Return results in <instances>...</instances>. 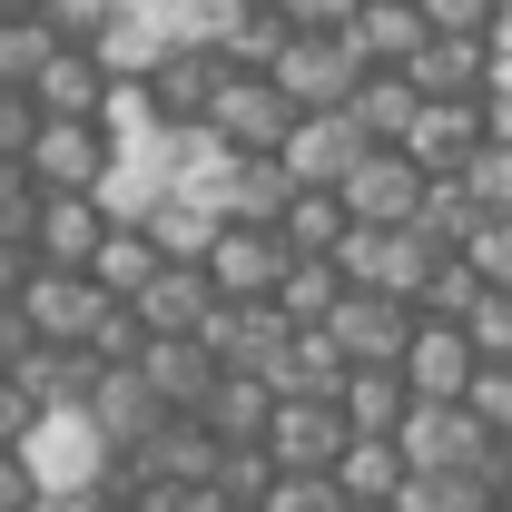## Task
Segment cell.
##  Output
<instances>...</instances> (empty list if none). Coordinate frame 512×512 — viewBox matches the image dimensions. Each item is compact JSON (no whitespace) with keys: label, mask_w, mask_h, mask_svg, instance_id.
<instances>
[{"label":"cell","mask_w":512,"mask_h":512,"mask_svg":"<svg viewBox=\"0 0 512 512\" xmlns=\"http://www.w3.org/2000/svg\"><path fill=\"white\" fill-rule=\"evenodd\" d=\"M296 119H306V99H296L276 69H227V79H217V99H207L217 148H286Z\"/></svg>","instance_id":"obj_1"},{"label":"cell","mask_w":512,"mask_h":512,"mask_svg":"<svg viewBox=\"0 0 512 512\" xmlns=\"http://www.w3.org/2000/svg\"><path fill=\"white\" fill-rule=\"evenodd\" d=\"M128 148L109 119H40V138H30V178L40 188H119Z\"/></svg>","instance_id":"obj_2"},{"label":"cell","mask_w":512,"mask_h":512,"mask_svg":"<svg viewBox=\"0 0 512 512\" xmlns=\"http://www.w3.org/2000/svg\"><path fill=\"white\" fill-rule=\"evenodd\" d=\"M286 266H296V237H286L276 217H227V227H217V247H207L217 296H237V306L276 296V286H286Z\"/></svg>","instance_id":"obj_3"},{"label":"cell","mask_w":512,"mask_h":512,"mask_svg":"<svg viewBox=\"0 0 512 512\" xmlns=\"http://www.w3.org/2000/svg\"><path fill=\"white\" fill-rule=\"evenodd\" d=\"M266 444H276V463H325V473H335V453L355 444V414H345V394H325V384H276Z\"/></svg>","instance_id":"obj_4"},{"label":"cell","mask_w":512,"mask_h":512,"mask_svg":"<svg viewBox=\"0 0 512 512\" xmlns=\"http://www.w3.org/2000/svg\"><path fill=\"white\" fill-rule=\"evenodd\" d=\"M79 414L99 424V444H109V453H138L158 424H168V414H178V404H168V394L148 384V365L128 355V365H99V384L79 394Z\"/></svg>","instance_id":"obj_5"},{"label":"cell","mask_w":512,"mask_h":512,"mask_svg":"<svg viewBox=\"0 0 512 512\" xmlns=\"http://www.w3.org/2000/svg\"><path fill=\"white\" fill-rule=\"evenodd\" d=\"M414 79H424V99H483L503 79V30H434L414 50Z\"/></svg>","instance_id":"obj_6"},{"label":"cell","mask_w":512,"mask_h":512,"mask_svg":"<svg viewBox=\"0 0 512 512\" xmlns=\"http://www.w3.org/2000/svg\"><path fill=\"white\" fill-rule=\"evenodd\" d=\"M276 79H286L306 109H345V99H355V79H365V50H355L345 30H296V40H286V60H276Z\"/></svg>","instance_id":"obj_7"},{"label":"cell","mask_w":512,"mask_h":512,"mask_svg":"<svg viewBox=\"0 0 512 512\" xmlns=\"http://www.w3.org/2000/svg\"><path fill=\"white\" fill-rule=\"evenodd\" d=\"M109 227H119L109 188H50V197H40V227H30V247L50 256V266H89V256L109 247Z\"/></svg>","instance_id":"obj_8"},{"label":"cell","mask_w":512,"mask_h":512,"mask_svg":"<svg viewBox=\"0 0 512 512\" xmlns=\"http://www.w3.org/2000/svg\"><path fill=\"white\" fill-rule=\"evenodd\" d=\"M365 148H375V138L355 128V109H306L296 138H286V168H296L306 188H345V168H355Z\"/></svg>","instance_id":"obj_9"},{"label":"cell","mask_w":512,"mask_h":512,"mask_svg":"<svg viewBox=\"0 0 512 512\" xmlns=\"http://www.w3.org/2000/svg\"><path fill=\"white\" fill-rule=\"evenodd\" d=\"M128 306L148 316V335H197V325H207V306H217V276H207V256H168V266H158Z\"/></svg>","instance_id":"obj_10"},{"label":"cell","mask_w":512,"mask_h":512,"mask_svg":"<svg viewBox=\"0 0 512 512\" xmlns=\"http://www.w3.org/2000/svg\"><path fill=\"white\" fill-rule=\"evenodd\" d=\"M404 375H414V394H473V375H483L473 325L424 316V325H414V345H404Z\"/></svg>","instance_id":"obj_11"},{"label":"cell","mask_w":512,"mask_h":512,"mask_svg":"<svg viewBox=\"0 0 512 512\" xmlns=\"http://www.w3.org/2000/svg\"><path fill=\"white\" fill-rule=\"evenodd\" d=\"M138 365H148V384H158L178 414H197V404L217 394V375H227V355H217L207 335H148V345H138Z\"/></svg>","instance_id":"obj_12"},{"label":"cell","mask_w":512,"mask_h":512,"mask_svg":"<svg viewBox=\"0 0 512 512\" xmlns=\"http://www.w3.org/2000/svg\"><path fill=\"white\" fill-rule=\"evenodd\" d=\"M30 89H40V109H50V119H99L119 79H109V60H99L89 40H60V50H50V69H40Z\"/></svg>","instance_id":"obj_13"},{"label":"cell","mask_w":512,"mask_h":512,"mask_svg":"<svg viewBox=\"0 0 512 512\" xmlns=\"http://www.w3.org/2000/svg\"><path fill=\"white\" fill-rule=\"evenodd\" d=\"M217 463H227V434H217L207 414H168V424L138 444V473H148V483H158V473H168V483H207Z\"/></svg>","instance_id":"obj_14"},{"label":"cell","mask_w":512,"mask_h":512,"mask_svg":"<svg viewBox=\"0 0 512 512\" xmlns=\"http://www.w3.org/2000/svg\"><path fill=\"white\" fill-rule=\"evenodd\" d=\"M483 138H493V128H483V99H424V119H414L404 148L444 178V168H473V158H483Z\"/></svg>","instance_id":"obj_15"},{"label":"cell","mask_w":512,"mask_h":512,"mask_svg":"<svg viewBox=\"0 0 512 512\" xmlns=\"http://www.w3.org/2000/svg\"><path fill=\"white\" fill-rule=\"evenodd\" d=\"M345 40L365 50V69H414V50L434 40V20H424V0H365V20Z\"/></svg>","instance_id":"obj_16"},{"label":"cell","mask_w":512,"mask_h":512,"mask_svg":"<svg viewBox=\"0 0 512 512\" xmlns=\"http://www.w3.org/2000/svg\"><path fill=\"white\" fill-rule=\"evenodd\" d=\"M335 483H345V503H394V493L414 483L404 434H355V444L335 453Z\"/></svg>","instance_id":"obj_17"},{"label":"cell","mask_w":512,"mask_h":512,"mask_svg":"<svg viewBox=\"0 0 512 512\" xmlns=\"http://www.w3.org/2000/svg\"><path fill=\"white\" fill-rule=\"evenodd\" d=\"M345 109H355L365 138H414V119H424V79H414V69H365Z\"/></svg>","instance_id":"obj_18"},{"label":"cell","mask_w":512,"mask_h":512,"mask_svg":"<svg viewBox=\"0 0 512 512\" xmlns=\"http://www.w3.org/2000/svg\"><path fill=\"white\" fill-rule=\"evenodd\" d=\"M394 512H503V493L483 483V463H414Z\"/></svg>","instance_id":"obj_19"},{"label":"cell","mask_w":512,"mask_h":512,"mask_svg":"<svg viewBox=\"0 0 512 512\" xmlns=\"http://www.w3.org/2000/svg\"><path fill=\"white\" fill-rule=\"evenodd\" d=\"M197 414H207L227 444H266V424H276V384L247 375V365H227V375H217V394H207Z\"/></svg>","instance_id":"obj_20"},{"label":"cell","mask_w":512,"mask_h":512,"mask_svg":"<svg viewBox=\"0 0 512 512\" xmlns=\"http://www.w3.org/2000/svg\"><path fill=\"white\" fill-rule=\"evenodd\" d=\"M424 394L404 365H355L345 375V414H355V434H404V414H414Z\"/></svg>","instance_id":"obj_21"},{"label":"cell","mask_w":512,"mask_h":512,"mask_svg":"<svg viewBox=\"0 0 512 512\" xmlns=\"http://www.w3.org/2000/svg\"><path fill=\"white\" fill-rule=\"evenodd\" d=\"M158 266H168V247L148 237V217H128V207H119V227H109V247L89 256V276H99L109 296H138V286H148Z\"/></svg>","instance_id":"obj_22"},{"label":"cell","mask_w":512,"mask_h":512,"mask_svg":"<svg viewBox=\"0 0 512 512\" xmlns=\"http://www.w3.org/2000/svg\"><path fill=\"white\" fill-rule=\"evenodd\" d=\"M483 296H493V276L473 266V247H444L434 266H424V286H414V306H424V316H453V325H473Z\"/></svg>","instance_id":"obj_23"},{"label":"cell","mask_w":512,"mask_h":512,"mask_svg":"<svg viewBox=\"0 0 512 512\" xmlns=\"http://www.w3.org/2000/svg\"><path fill=\"white\" fill-rule=\"evenodd\" d=\"M286 40H296V20H286V0H237V20H227V60L237 69H276L286 60Z\"/></svg>","instance_id":"obj_24"},{"label":"cell","mask_w":512,"mask_h":512,"mask_svg":"<svg viewBox=\"0 0 512 512\" xmlns=\"http://www.w3.org/2000/svg\"><path fill=\"white\" fill-rule=\"evenodd\" d=\"M60 40H69V30L50 20V10H0V79H20V89H30V79L50 69Z\"/></svg>","instance_id":"obj_25"},{"label":"cell","mask_w":512,"mask_h":512,"mask_svg":"<svg viewBox=\"0 0 512 512\" xmlns=\"http://www.w3.org/2000/svg\"><path fill=\"white\" fill-rule=\"evenodd\" d=\"M345 286H355V276H345L335 256H296V266H286V286H276V306H286L296 325H325L335 306H345Z\"/></svg>","instance_id":"obj_26"},{"label":"cell","mask_w":512,"mask_h":512,"mask_svg":"<svg viewBox=\"0 0 512 512\" xmlns=\"http://www.w3.org/2000/svg\"><path fill=\"white\" fill-rule=\"evenodd\" d=\"M345 227H355L345 188H296V207H286V237H296V256H335V247H345Z\"/></svg>","instance_id":"obj_27"},{"label":"cell","mask_w":512,"mask_h":512,"mask_svg":"<svg viewBox=\"0 0 512 512\" xmlns=\"http://www.w3.org/2000/svg\"><path fill=\"white\" fill-rule=\"evenodd\" d=\"M138 512H247V503H237L217 473H207V483H168V473H158V483L138 493Z\"/></svg>","instance_id":"obj_28"},{"label":"cell","mask_w":512,"mask_h":512,"mask_svg":"<svg viewBox=\"0 0 512 512\" xmlns=\"http://www.w3.org/2000/svg\"><path fill=\"white\" fill-rule=\"evenodd\" d=\"M40 178H30V158H0V237H30L40 227Z\"/></svg>","instance_id":"obj_29"},{"label":"cell","mask_w":512,"mask_h":512,"mask_svg":"<svg viewBox=\"0 0 512 512\" xmlns=\"http://www.w3.org/2000/svg\"><path fill=\"white\" fill-rule=\"evenodd\" d=\"M40 89H20V79H0V158H30V138H40Z\"/></svg>","instance_id":"obj_30"},{"label":"cell","mask_w":512,"mask_h":512,"mask_svg":"<svg viewBox=\"0 0 512 512\" xmlns=\"http://www.w3.org/2000/svg\"><path fill=\"white\" fill-rule=\"evenodd\" d=\"M463 178L483 188V207H493V217H512V138H483V158H473Z\"/></svg>","instance_id":"obj_31"},{"label":"cell","mask_w":512,"mask_h":512,"mask_svg":"<svg viewBox=\"0 0 512 512\" xmlns=\"http://www.w3.org/2000/svg\"><path fill=\"white\" fill-rule=\"evenodd\" d=\"M473 345H483V365H512V296L503 286L473 306Z\"/></svg>","instance_id":"obj_32"},{"label":"cell","mask_w":512,"mask_h":512,"mask_svg":"<svg viewBox=\"0 0 512 512\" xmlns=\"http://www.w3.org/2000/svg\"><path fill=\"white\" fill-rule=\"evenodd\" d=\"M463 247H473V266H483V276H493V286L512 296V217H483Z\"/></svg>","instance_id":"obj_33"},{"label":"cell","mask_w":512,"mask_h":512,"mask_svg":"<svg viewBox=\"0 0 512 512\" xmlns=\"http://www.w3.org/2000/svg\"><path fill=\"white\" fill-rule=\"evenodd\" d=\"M463 404H473V414H483L493 434H512V365H483V375H473V394H463Z\"/></svg>","instance_id":"obj_34"},{"label":"cell","mask_w":512,"mask_h":512,"mask_svg":"<svg viewBox=\"0 0 512 512\" xmlns=\"http://www.w3.org/2000/svg\"><path fill=\"white\" fill-rule=\"evenodd\" d=\"M503 10H512V0H424L434 30H503Z\"/></svg>","instance_id":"obj_35"},{"label":"cell","mask_w":512,"mask_h":512,"mask_svg":"<svg viewBox=\"0 0 512 512\" xmlns=\"http://www.w3.org/2000/svg\"><path fill=\"white\" fill-rule=\"evenodd\" d=\"M286 20H296V30H355L365 0H286Z\"/></svg>","instance_id":"obj_36"},{"label":"cell","mask_w":512,"mask_h":512,"mask_svg":"<svg viewBox=\"0 0 512 512\" xmlns=\"http://www.w3.org/2000/svg\"><path fill=\"white\" fill-rule=\"evenodd\" d=\"M483 128H493V138H512V60H503V79L483 89Z\"/></svg>","instance_id":"obj_37"},{"label":"cell","mask_w":512,"mask_h":512,"mask_svg":"<svg viewBox=\"0 0 512 512\" xmlns=\"http://www.w3.org/2000/svg\"><path fill=\"white\" fill-rule=\"evenodd\" d=\"M0 10H50V0H0Z\"/></svg>","instance_id":"obj_38"},{"label":"cell","mask_w":512,"mask_h":512,"mask_svg":"<svg viewBox=\"0 0 512 512\" xmlns=\"http://www.w3.org/2000/svg\"><path fill=\"white\" fill-rule=\"evenodd\" d=\"M345 512H394V503H345Z\"/></svg>","instance_id":"obj_39"},{"label":"cell","mask_w":512,"mask_h":512,"mask_svg":"<svg viewBox=\"0 0 512 512\" xmlns=\"http://www.w3.org/2000/svg\"><path fill=\"white\" fill-rule=\"evenodd\" d=\"M99 512H138V503H99Z\"/></svg>","instance_id":"obj_40"},{"label":"cell","mask_w":512,"mask_h":512,"mask_svg":"<svg viewBox=\"0 0 512 512\" xmlns=\"http://www.w3.org/2000/svg\"><path fill=\"white\" fill-rule=\"evenodd\" d=\"M247 512H256V503H247Z\"/></svg>","instance_id":"obj_41"}]
</instances>
